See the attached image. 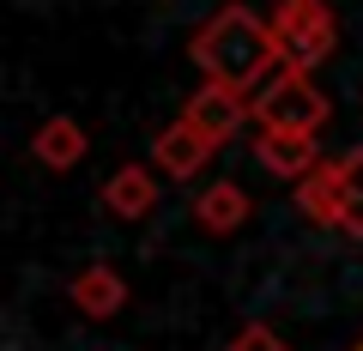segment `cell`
<instances>
[{"instance_id": "cell-9", "label": "cell", "mask_w": 363, "mask_h": 351, "mask_svg": "<svg viewBox=\"0 0 363 351\" xmlns=\"http://www.w3.org/2000/svg\"><path fill=\"white\" fill-rule=\"evenodd\" d=\"M104 212H109V218H121V224L152 218V212H157V176L145 164H121L116 176L104 182Z\"/></svg>"}, {"instance_id": "cell-7", "label": "cell", "mask_w": 363, "mask_h": 351, "mask_svg": "<svg viewBox=\"0 0 363 351\" xmlns=\"http://www.w3.org/2000/svg\"><path fill=\"white\" fill-rule=\"evenodd\" d=\"M212 152H218V145H206L188 121H169V128L152 140V169L169 176V182H194L200 169L212 164Z\"/></svg>"}, {"instance_id": "cell-11", "label": "cell", "mask_w": 363, "mask_h": 351, "mask_svg": "<svg viewBox=\"0 0 363 351\" xmlns=\"http://www.w3.org/2000/svg\"><path fill=\"white\" fill-rule=\"evenodd\" d=\"M85 128H79L73 116H49L43 121L37 133H30V157H37L43 169H55V176H61V169H73L79 157H85Z\"/></svg>"}, {"instance_id": "cell-4", "label": "cell", "mask_w": 363, "mask_h": 351, "mask_svg": "<svg viewBox=\"0 0 363 351\" xmlns=\"http://www.w3.org/2000/svg\"><path fill=\"white\" fill-rule=\"evenodd\" d=\"M272 37H279L285 67L315 73V67L339 49V18L327 13V0H279V6H272Z\"/></svg>"}, {"instance_id": "cell-5", "label": "cell", "mask_w": 363, "mask_h": 351, "mask_svg": "<svg viewBox=\"0 0 363 351\" xmlns=\"http://www.w3.org/2000/svg\"><path fill=\"white\" fill-rule=\"evenodd\" d=\"M182 121H188L206 145H224V140L242 133V121H255V97L230 91V85H200V91L182 104Z\"/></svg>"}, {"instance_id": "cell-3", "label": "cell", "mask_w": 363, "mask_h": 351, "mask_svg": "<svg viewBox=\"0 0 363 351\" xmlns=\"http://www.w3.org/2000/svg\"><path fill=\"white\" fill-rule=\"evenodd\" d=\"M327 116H333L327 91L309 73H297V67H279V73L255 91V121L272 128V133H321Z\"/></svg>"}, {"instance_id": "cell-12", "label": "cell", "mask_w": 363, "mask_h": 351, "mask_svg": "<svg viewBox=\"0 0 363 351\" xmlns=\"http://www.w3.org/2000/svg\"><path fill=\"white\" fill-rule=\"evenodd\" d=\"M224 351H291V345H285L279 333H272L267 321H248V327H242V333H236V339H230Z\"/></svg>"}, {"instance_id": "cell-8", "label": "cell", "mask_w": 363, "mask_h": 351, "mask_svg": "<svg viewBox=\"0 0 363 351\" xmlns=\"http://www.w3.org/2000/svg\"><path fill=\"white\" fill-rule=\"evenodd\" d=\"M67 297H73L79 315H91V321H109V315L128 309V279H121L109 260H97V267H79V273L67 279Z\"/></svg>"}, {"instance_id": "cell-1", "label": "cell", "mask_w": 363, "mask_h": 351, "mask_svg": "<svg viewBox=\"0 0 363 351\" xmlns=\"http://www.w3.org/2000/svg\"><path fill=\"white\" fill-rule=\"evenodd\" d=\"M188 55H194V67L206 73V85H230V91H242V97L255 91L267 73L285 67L279 37H272V18H260L255 6H242V0L218 6V13L194 30Z\"/></svg>"}, {"instance_id": "cell-13", "label": "cell", "mask_w": 363, "mask_h": 351, "mask_svg": "<svg viewBox=\"0 0 363 351\" xmlns=\"http://www.w3.org/2000/svg\"><path fill=\"white\" fill-rule=\"evenodd\" d=\"M351 351H363V339H357V345H351Z\"/></svg>"}, {"instance_id": "cell-10", "label": "cell", "mask_w": 363, "mask_h": 351, "mask_svg": "<svg viewBox=\"0 0 363 351\" xmlns=\"http://www.w3.org/2000/svg\"><path fill=\"white\" fill-rule=\"evenodd\" d=\"M248 194H242V182H206L200 188V200H194V218H200V230L206 236H236L248 224Z\"/></svg>"}, {"instance_id": "cell-6", "label": "cell", "mask_w": 363, "mask_h": 351, "mask_svg": "<svg viewBox=\"0 0 363 351\" xmlns=\"http://www.w3.org/2000/svg\"><path fill=\"white\" fill-rule=\"evenodd\" d=\"M255 164L267 169V176H279V182H303V176H315L327 157H321V145H315V133L255 128Z\"/></svg>"}, {"instance_id": "cell-2", "label": "cell", "mask_w": 363, "mask_h": 351, "mask_svg": "<svg viewBox=\"0 0 363 351\" xmlns=\"http://www.w3.org/2000/svg\"><path fill=\"white\" fill-rule=\"evenodd\" d=\"M297 206L309 212L321 230H339V236H351V243H363V145H351L345 157H327L315 176H303Z\"/></svg>"}]
</instances>
